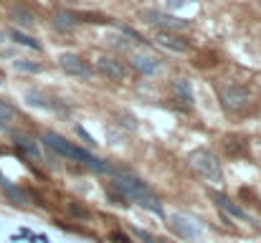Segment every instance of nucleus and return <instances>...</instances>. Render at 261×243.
I'll return each mask as SVG.
<instances>
[{"instance_id":"nucleus-17","label":"nucleus","mask_w":261,"mask_h":243,"mask_svg":"<svg viewBox=\"0 0 261 243\" xmlns=\"http://www.w3.org/2000/svg\"><path fill=\"white\" fill-rule=\"evenodd\" d=\"M8 36H10L18 46H25V48H33V51H41V48H43V46H41L36 38L25 36V33H23V31H18V28H10V33H8Z\"/></svg>"},{"instance_id":"nucleus-19","label":"nucleus","mask_w":261,"mask_h":243,"mask_svg":"<svg viewBox=\"0 0 261 243\" xmlns=\"http://www.w3.org/2000/svg\"><path fill=\"white\" fill-rule=\"evenodd\" d=\"M13 66L18 71H25V74H41L43 71V64H36V61H28V59H15Z\"/></svg>"},{"instance_id":"nucleus-10","label":"nucleus","mask_w":261,"mask_h":243,"mask_svg":"<svg viewBox=\"0 0 261 243\" xmlns=\"http://www.w3.org/2000/svg\"><path fill=\"white\" fill-rule=\"evenodd\" d=\"M211 198H213V203L223 210V213H228L231 218H239V221H249V215H246V210L239 205V203H233L231 198H226L223 193H211Z\"/></svg>"},{"instance_id":"nucleus-8","label":"nucleus","mask_w":261,"mask_h":243,"mask_svg":"<svg viewBox=\"0 0 261 243\" xmlns=\"http://www.w3.org/2000/svg\"><path fill=\"white\" fill-rule=\"evenodd\" d=\"M94 69H96L101 76H107V79H112V81H122L127 76V66H124L119 59H114V56H96Z\"/></svg>"},{"instance_id":"nucleus-2","label":"nucleus","mask_w":261,"mask_h":243,"mask_svg":"<svg viewBox=\"0 0 261 243\" xmlns=\"http://www.w3.org/2000/svg\"><path fill=\"white\" fill-rule=\"evenodd\" d=\"M43 145H46L51 152L61 155V157H69V160L84 162L87 167L96 170V172H109V175H112V170H114V167H109V165H107L104 160H99V157L89 155L87 150L76 147L74 142H69L66 137H61V134H56V132H46V134H43Z\"/></svg>"},{"instance_id":"nucleus-26","label":"nucleus","mask_w":261,"mask_h":243,"mask_svg":"<svg viewBox=\"0 0 261 243\" xmlns=\"http://www.w3.org/2000/svg\"><path fill=\"white\" fill-rule=\"evenodd\" d=\"M3 38H5V36H3V33H0V41H3Z\"/></svg>"},{"instance_id":"nucleus-6","label":"nucleus","mask_w":261,"mask_h":243,"mask_svg":"<svg viewBox=\"0 0 261 243\" xmlns=\"http://www.w3.org/2000/svg\"><path fill=\"white\" fill-rule=\"evenodd\" d=\"M59 66L69 74V76H76V79H91L94 76V69L89 66L87 61L82 59V56H76V53H61L59 56Z\"/></svg>"},{"instance_id":"nucleus-25","label":"nucleus","mask_w":261,"mask_h":243,"mask_svg":"<svg viewBox=\"0 0 261 243\" xmlns=\"http://www.w3.org/2000/svg\"><path fill=\"white\" fill-rule=\"evenodd\" d=\"M190 0H168V8L170 10H177V8H182V5H188Z\"/></svg>"},{"instance_id":"nucleus-27","label":"nucleus","mask_w":261,"mask_h":243,"mask_svg":"<svg viewBox=\"0 0 261 243\" xmlns=\"http://www.w3.org/2000/svg\"><path fill=\"white\" fill-rule=\"evenodd\" d=\"M3 180H5V177H3V175H0V182H3Z\"/></svg>"},{"instance_id":"nucleus-18","label":"nucleus","mask_w":261,"mask_h":243,"mask_svg":"<svg viewBox=\"0 0 261 243\" xmlns=\"http://www.w3.org/2000/svg\"><path fill=\"white\" fill-rule=\"evenodd\" d=\"M173 91H175V96L180 99V101H185L188 106L193 104V89H190V84L185 79H175L173 81Z\"/></svg>"},{"instance_id":"nucleus-22","label":"nucleus","mask_w":261,"mask_h":243,"mask_svg":"<svg viewBox=\"0 0 261 243\" xmlns=\"http://www.w3.org/2000/svg\"><path fill=\"white\" fill-rule=\"evenodd\" d=\"M114 25H117V28H119L124 36H129L132 41H137V43H147V41H145V38H142V36L135 31V28H129V25H124V23H117V20H114Z\"/></svg>"},{"instance_id":"nucleus-21","label":"nucleus","mask_w":261,"mask_h":243,"mask_svg":"<svg viewBox=\"0 0 261 243\" xmlns=\"http://www.w3.org/2000/svg\"><path fill=\"white\" fill-rule=\"evenodd\" d=\"M25 99H28V104H33V106H43V109H48V106H51L41 91H25Z\"/></svg>"},{"instance_id":"nucleus-20","label":"nucleus","mask_w":261,"mask_h":243,"mask_svg":"<svg viewBox=\"0 0 261 243\" xmlns=\"http://www.w3.org/2000/svg\"><path fill=\"white\" fill-rule=\"evenodd\" d=\"M15 119V106L5 99H0V127H8Z\"/></svg>"},{"instance_id":"nucleus-23","label":"nucleus","mask_w":261,"mask_h":243,"mask_svg":"<svg viewBox=\"0 0 261 243\" xmlns=\"http://www.w3.org/2000/svg\"><path fill=\"white\" fill-rule=\"evenodd\" d=\"M69 213L76 215V218H82V221H87L89 218V210L84 208V205H79V203H69Z\"/></svg>"},{"instance_id":"nucleus-13","label":"nucleus","mask_w":261,"mask_h":243,"mask_svg":"<svg viewBox=\"0 0 261 243\" xmlns=\"http://www.w3.org/2000/svg\"><path fill=\"white\" fill-rule=\"evenodd\" d=\"M76 23H79V18H76L71 10H56V15H54V25H56V31L71 33V31L76 28Z\"/></svg>"},{"instance_id":"nucleus-1","label":"nucleus","mask_w":261,"mask_h":243,"mask_svg":"<svg viewBox=\"0 0 261 243\" xmlns=\"http://www.w3.org/2000/svg\"><path fill=\"white\" fill-rule=\"evenodd\" d=\"M112 177H114V182H109V185H107V193H109V198H112V200H119L122 205L137 203V205L147 208L150 213H155V215L165 218L160 200L150 193V187H147L137 175H132V172H127V170H112Z\"/></svg>"},{"instance_id":"nucleus-12","label":"nucleus","mask_w":261,"mask_h":243,"mask_svg":"<svg viewBox=\"0 0 261 243\" xmlns=\"http://www.w3.org/2000/svg\"><path fill=\"white\" fill-rule=\"evenodd\" d=\"M13 142H15V147H18V152H20L23 157L41 162V150H38L36 140H31V137H25V134H15V140H13Z\"/></svg>"},{"instance_id":"nucleus-11","label":"nucleus","mask_w":261,"mask_h":243,"mask_svg":"<svg viewBox=\"0 0 261 243\" xmlns=\"http://www.w3.org/2000/svg\"><path fill=\"white\" fill-rule=\"evenodd\" d=\"M132 66H135L140 74L152 76V74L160 71V59H158V56H150V53H135V56H132Z\"/></svg>"},{"instance_id":"nucleus-14","label":"nucleus","mask_w":261,"mask_h":243,"mask_svg":"<svg viewBox=\"0 0 261 243\" xmlns=\"http://www.w3.org/2000/svg\"><path fill=\"white\" fill-rule=\"evenodd\" d=\"M0 187H3V193H5V198H8V200H13V203H18V205H28V203H31V195H28L25 190H20V187L10 185L8 180H3V182H0Z\"/></svg>"},{"instance_id":"nucleus-3","label":"nucleus","mask_w":261,"mask_h":243,"mask_svg":"<svg viewBox=\"0 0 261 243\" xmlns=\"http://www.w3.org/2000/svg\"><path fill=\"white\" fill-rule=\"evenodd\" d=\"M218 99H221V106L228 114H241L251 106L254 94L249 91V86H244L239 81H223L218 86Z\"/></svg>"},{"instance_id":"nucleus-4","label":"nucleus","mask_w":261,"mask_h":243,"mask_svg":"<svg viewBox=\"0 0 261 243\" xmlns=\"http://www.w3.org/2000/svg\"><path fill=\"white\" fill-rule=\"evenodd\" d=\"M188 165L200 175V177H205V180H211V182H223V170H221V165H218V157L211 152V150H193L190 155H188Z\"/></svg>"},{"instance_id":"nucleus-7","label":"nucleus","mask_w":261,"mask_h":243,"mask_svg":"<svg viewBox=\"0 0 261 243\" xmlns=\"http://www.w3.org/2000/svg\"><path fill=\"white\" fill-rule=\"evenodd\" d=\"M140 18L150 25H160L165 31H185L188 28V20H180L175 15H168V13H160V10H142Z\"/></svg>"},{"instance_id":"nucleus-15","label":"nucleus","mask_w":261,"mask_h":243,"mask_svg":"<svg viewBox=\"0 0 261 243\" xmlns=\"http://www.w3.org/2000/svg\"><path fill=\"white\" fill-rule=\"evenodd\" d=\"M223 150L231 155V157H244L246 155V140L244 137H236V134H228V137H223Z\"/></svg>"},{"instance_id":"nucleus-9","label":"nucleus","mask_w":261,"mask_h":243,"mask_svg":"<svg viewBox=\"0 0 261 243\" xmlns=\"http://www.w3.org/2000/svg\"><path fill=\"white\" fill-rule=\"evenodd\" d=\"M155 43L163 46V48H168V51H173V53H188V51H190L188 41L177 38L173 31H165V28H160V31L155 33Z\"/></svg>"},{"instance_id":"nucleus-16","label":"nucleus","mask_w":261,"mask_h":243,"mask_svg":"<svg viewBox=\"0 0 261 243\" xmlns=\"http://www.w3.org/2000/svg\"><path fill=\"white\" fill-rule=\"evenodd\" d=\"M10 18H13L18 25H23V28H33V25H36V18H33V13H31V10H25V8H20V5L10 10Z\"/></svg>"},{"instance_id":"nucleus-5","label":"nucleus","mask_w":261,"mask_h":243,"mask_svg":"<svg viewBox=\"0 0 261 243\" xmlns=\"http://www.w3.org/2000/svg\"><path fill=\"white\" fill-rule=\"evenodd\" d=\"M170 228H173L175 236L182 238V241H198L203 236L200 221L193 218V215H188V213H175V215H170Z\"/></svg>"},{"instance_id":"nucleus-24","label":"nucleus","mask_w":261,"mask_h":243,"mask_svg":"<svg viewBox=\"0 0 261 243\" xmlns=\"http://www.w3.org/2000/svg\"><path fill=\"white\" fill-rule=\"evenodd\" d=\"M135 236H137L140 241H145V243H168V241H163V238H155V236L147 233V231H135Z\"/></svg>"}]
</instances>
